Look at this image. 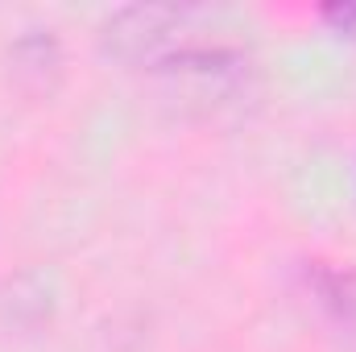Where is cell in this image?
Returning a JSON list of instances; mask_svg holds the SVG:
<instances>
[{"mask_svg": "<svg viewBox=\"0 0 356 352\" xmlns=\"http://www.w3.org/2000/svg\"><path fill=\"white\" fill-rule=\"evenodd\" d=\"M323 17L332 21V25H340V29H356V4H332V8H323Z\"/></svg>", "mask_w": 356, "mask_h": 352, "instance_id": "1", "label": "cell"}]
</instances>
